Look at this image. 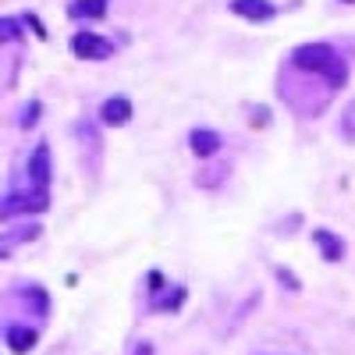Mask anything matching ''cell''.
I'll list each match as a JSON object with an SVG mask.
<instances>
[{"mask_svg": "<svg viewBox=\"0 0 355 355\" xmlns=\"http://www.w3.org/2000/svg\"><path fill=\"white\" fill-rule=\"evenodd\" d=\"M291 68L306 71V75H320L323 82H327V89H341L348 82V64H345V57L331 43H302V46H295Z\"/></svg>", "mask_w": 355, "mask_h": 355, "instance_id": "obj_1", "label": "cell"}, {"mask_svg": "<svg viewBox=\"0 0 355 355\" xmlns=\"http://www.w3.org/2000/svg\"><path fill=\"white\" fill-rule=\"evenodd\" d=\"M46 206H50V192L28 185V189H15V192L4 196V202H0V217L15 220V217H21V214H43Z\"/></svg>", "mask_w": 355, "mask_h": 355, "instance_id": "obj_2", "label": "cell"}, {"mask_svg": "<svg viewBox=\"0 0 355 355\" xmlns=\"http://www.w3.org/2000/svg\"><path fill=\"white\" fill-rule=\"evenodd\" d=\"M71 53L82 57V61H107L114 53V43L103 40L100 33H75L71 36Z\"/></svg>", "mask_w": 355, "mask_h": 355, "instance_id": "obj_3", "label": "cell"}, {"mask_svg": "<svg viewBox=\"0 0 355 355\" xmlns=\"http://www.w3.org/2000/svg\"><path fill=\"white\" fill-rule=\"evenodd\" d=\"M50 182H53V160H50V142H40L33 157H28V185L36 189H46L50 192Z\"/></svg>", "mask_w": 355, "mask_h": 355, "instance_id": "obj_4", "label": "cell"}, {"mask_svg": "<svg viewBox=\"0 0 355 355\" xmlns=\"http://www.w3.org/2000/svg\"><path fill=\"white\" fill-rule=\"evenodd\" d=\"M100 121H103L107 128H121V125H128V121H132V103H128L125 96H110V100H103V107H100Z\"/></svg>", "mask_w": 355, "mask_h": 355, "instance_id": "obj_5", "label": "cell"}, {"mask_svg": "<svg viewBox=\"0 0 355 355\" xmlns=\"http://www.w3.org/2000/svg\"><path fill=\"white\" fill-rule=\"evenodd\" d=\"M4 341H8V348H11V352L25 355V352H33V348H36L40 334H36L33 327H25V323H8V331H4Z\"/></svg>", "mask_w": 355, "mask_h": 355, "instance_id": "obj_6", "label": "cell"}, {"mask_svg": "<svg viewBox=\"0 0 355 355\" xmlns=\"http://www.w3.org/2000/svg\"><path fill=\"white\" fill-rule=\"evenodd\" d=\"M231 11L239 18H249V21H266L277 15V8L270 0H231Z\"/></svg>", "mask_w": 355, "mask_h": 355, "instance_id": "obj_7", "label": "cell"}, {"mask_svg": "<svg viewBox=\"0 0 355 355\" xmlns=\"http://www.w3.org/2000/svg\"><path fill=\"white\" fill-rule=\"evenodd\" d=\"M189 146H192L196 157H214L220 146H224V139H220L214 128H196V132L189 135Z\"/></svg>", "mask_w": 355, "mask_h": 355, "instance_id": "obj_8", "label": "cell"}, {"mask_svg": "<svg viewBox=\"0 0 355 355\" xmlns=\"http://www.w3.org/2000/svg\"><path fill=\"white\" fill-rule=\"evenodd\" d=\"M313 242L320 245V252H323V259H327V263H341V256H345V242L338 239L334 231L316 227V231H313Z\"/></svg>", "mask_w": 355, "mask_h": 355, "instance_id": "obj_9", "label": "cell"}, {"mask_svg": "<svg viewBox=\"0 0 355 355\" xmlns=\"http://www.w3.org/2000/svg\"><path fill=\"white\" fill-rule=\"evenodd\" d=\"M107 4L110 0H71L68 15L71 18H107Z\"/></svg>", "mask_w": 355, "mask_h": 355, "instance_id": "obj_10", "label": "cell"}, {"mask_svg": "<svg viewBox=\"0 0 355 355\" xmlns=\"http://www.w3.org/2000/svg\"><path fill=\"white\" fill-rule=\"evenodd\" d=\"M21 302L33 309L36 316H46V313H50V299H46V291H43L40 284H25V288H21Z\"/></svg>", "mask_w": 355, "mask_h": 355, "instance_id": "obj_11", "label": "cell"}, {"mask_svg": "<svg viewBox=\"0 0 355 355\" xmlns=\"http://www.w3.org/2000/svg\"><path fill=\"white\" fill-rule=\"evenodd\" d=\"M185 299V288H174L167 295H153V309H178Z\"/></svg>", "mask_w": 355, "mask_h": 355, "instance_id": "obj_12", "label": "cell"}, {"mask_svg": "<svg viewBox=\"0 0 355 355\" xmlns=\"http://www.w3.org/2000/svg\"><path fill=\"white\" fill-rule=\"evenodd\" d=\"M40 110H43V107H40V100H33V103H28V107L21 110L18 125H21V128H36V125H40Z\"/></svg>", "mask_w": 355, "mask_h": 355, "instance_id": "obj_13", "label": "cell"}, {"mask_svg": "<svg viewBox=\"0 0 355 355\" xmlns=\"http://www.w3.org/2000/svg\"><path fill=\"white\" fill-rule=\"evenodd\" d=\"M0 40H21V21L18 18H0Z\"/></svg>", "mask_w": 355, "mask_h": 355, "instance_id": "obj_14", "label": "cell"}, {"mask_svg": "<svg viewBox=\"0 0 355 355\" xmlns=\"http://www.w3.org/2000/svg\"><path fill=\"white\" fill-rule=\"evenodd\" d=\"M202 174H206V178H199L202 185H217V178H220V174H227V171H224V167H210V171H202Z\"/></svg>", "mask_w": 355, "mask_h": 355, "instance_id": "obj_15", "label": "cell"}, {"mask_svg": "<svg viewBox=\"0 0 355 355\" xmlns=\"http://www.w3.org/2000/svg\"><path fill=\"white\" fill-rule=\"evenodd\" d=\"M132 355H153V345H150V341H139V345L132 348Z\"/></svg>", "mask_w": 355, "mask_h": 355, "instance_id": "obj_16", "label": "cell"}, {"mask_svg": "<svg viewBox=\"0 0 355 355\" xmlns=\"http://www.w3.org/2000/svg\"><path fill=\"white\" fill-rule=\"evenodd\" d=\"M341 4H355V0H341Z\"/></svg>", "mask_w": 355, "mask_h": 355, "instance_id": "obj_17", "label": "cell"}]
</instances>
